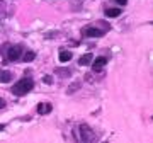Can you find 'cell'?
<instances>
[{"instance_id":"cell-1","label":"cell","mask_w":153,"mask_h":143,"mask_svg":"<svg viewBox=\"0 0 153 143\" xmlns=\"http://www.w3.org/2000/svg\"><path fill=\"white\" fill-rule=\"evenodd\" d=\"M33 89H34V82L31 78H22V80H19V82L12 87V92L16 94V95H26V94H29Z\"/></svg>"},{"instance_id":"cell-2","label":"cell","mask_w":153,"mask_h":143,"mask_svg":"<svg viewBox=\"0 0 153 143\" xmlns=\"http://www.w3.org/2000/svg\"><path fill=\"white\" fill-rule=\"evenodd\" d=\"M21 56H22V46H12V48H9V53H7L9 61H17Z\"/></svg>"},{"instance_id":"cell-3","label":"cell","mask_w":153,"mask_h":143,"mask_svg":"<svg viewBox=\"0 0 153 143\" xmlns=\"http://www.w3.org/2000/svg\"><path fill=\"white\" fill-rule=\"evenodd\" d=\"M105 63H107V58H104V56H99V58H95V60L92 61V68H94V72L102 70Z\"/></svg>"},{"instance_id":"cell-4","label":"cell","mask_w":153,"mask_h":143,"mask_svg":"<svg viewBox=\"0 0 153 143\" xmlns=\"http://www.w3.org/2000/svg\"><path fill=\"white\" fill-rule=\"evenodd\" d=\"M83 34L88 36V38H100V36H104V33L100 29H95V28H87L83 31Z\"/></svg>"},{"instance_id":"cell-5","label":"cell","mask_w":153,"mask_h":143,"mask_svg":"<svg viewBox=\"0 0 153 143\" xmlns=\"http://www.w3.org/2000/svg\"><path fill=\"white\" fill-rule=\"evenodd\" d=\"M80 131H82V140H83V142H88V140H92V138H94L92 131H90V128L85 126V124H82V126H80Z\"/></svg>"},{"instance_id":"cell-6","label":"cell","mask_w":153,"mask_h":143,"mask_svg":"<svg viewBox=\"0 0 153 143\" xmlns=\"http://www.w3.org/2000/svg\"><path fill=\"white\" fill-rule=\"evenodd\" d=\"M51 109H53V106L49 104V102H41V104H38V112L39 114H49Z\"/></svg>"},{"instance_id":"cell-7","label":"cell","mask_w":153,"mask_h":143,"mask_svg":"<svg viewBox=\"0 0 153 143\" xmlns=\"http://www.w3.org/2000/svg\"><path fill=\"white\" fill-rule=\"evenodd\" d=\"M92 60H94V55H92V53H87V55H83L82 58H80V61H78V65L87 66V65H90V63H92Z\"/></svg>"},{"instance_id":"cell-8","label":"cell","mask_w":153,"mask_h":143,"mask_svg":"<svg viewBox=\"0 0 153 143\" xmlns=\"http://www.w3.org/2000/svg\"><path fill=\"white\" fill-rule=\"evenodd\" d=\"M10 80H12V73H10V72L0 70V82H2V83H7V82H10Z\"/></svg>"},{"instance_id":"cell-9","label":"cell","mask_w":153,"mask_h":143,"mask_svg":"<svg viewBox=\"0 0 153 143\" xmlns=\"http://www.w3.org/2000/svg\"><path fill=\"white\" fill-rule=\"evenodd\" d=\"M105 16L107 17H117V16H121V9H105Z\"/></svg>"},{"instance_id":"cell-10","label":"cell","mask_w":153,"mask_h":143,"mask_svg":"<svg viewBox=\"0 0 153 143\" xmlns=\"http://www.w3.org/2000/svg\"><path fill=\"white\" fill-rule=\"evenodd\" d=\"M71 60V53L70 51H61L60 53V61H63V63H66V61Z\"/></svg>"},{"instance_id":"cell-11","label":"cell","mask_w":153,"mask_h":143,"mask_svg":"<svg viewBox=\"0 0 153 143\" xmlns=\"http://www.w3.org/2000/svg\"><path fill=\"white\" fill-rule=\"evenodd\" d=\"M36 58V53L34 51H27L26 55H24V61H33Z\"/></svg>"},{"instance_id":"cell-12","label":"cell","mask_w":153,"mask_h":143,"mask_svg":"<svg viewBox=\"0 0 153 143\" xmlns=\"http://www.w3.org/2000/svg\"><path fill=\"white\" fill-rule=\"evenodd\" d=\"M44 82H46V83H51V82H53V78L48 75V77H44Z\"/></svg>"},{"instance_id":"cell-13","label":"cell","mask_w":153,"mask_h":143,"mask_svg":"<svg viewBox=\"0 0 153 143\" xmlns=\"http://www.w3.org/2000/svg\"><path fill=\"white\" fill-rule=\"evenodd\" d=\"M116 2H117L119 5H124V4H126V2H128V0H116Z\"/></svg>"},{"instance_id":"cell-14","label":"cell","mask_w":153,"mask_h":143,"mask_svg":"<svg viewBox=\"0 0 153 143\" xmlns=\"http://www.w3.org/2000/svg\"><path fill=\"white\" fill-rule=\"evenodd\" d=\"M2 107H5V101L4 99H0V109H2Z\"/></svg>"},{"instance_id":"cell-15","label":"cell","mask_w":153,"mask_h":143,"mask_svg":"<svg viewBox=\"0 0 153 143\" xmlns=\"http://www.w3.org/2000/svg\"><path fill=\"white\" fill-rule=\"evenodd\" d=\"M5 130V124H0V131H4Z\"/></svg>"}]
</instances>
